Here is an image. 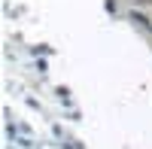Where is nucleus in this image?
<instances>
[{"label": "nucleus", "mask_w": 152, "mask_h": 149, "mask_svg": "<svg viewBox=\"0 0 152 149\" xmlns=\"http://www.w3.org/2000/svg\"><path fill=\"white\" fill-rule=\"evenodd\" d=\"M131 21H137V24H140V28L152 31V24H149V18H146V15H137V12H134V15H131Z\"/></svg>", "instance_id": "obj_1"}]
</instances>
